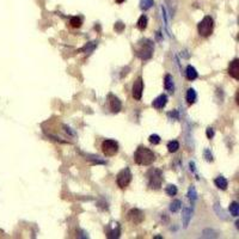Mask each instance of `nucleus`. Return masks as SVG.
<instances>
[{
    "label": "nucleus",
    "mask_w": 239,
    "mask_h": 239,
    "mask_svg": "<svg viewBox=\"0 0 239 239\" xmlns=\"http://www.w3.org/2000/svg\"><path fill=\"white\" fill-rule=\"evenodd\" d=\"M134 160L137 165L148 166L156 160V156L149 148L145 146H140V147H137V149L134 153Z\"/></svg>",
    "instance_id": "1"
},
{
    "label": "nucleus",
    "mask_w": 239,
    "mask_h": 239,
    "mask_svg": "<svg viewBox=\"0 0 239 239\" xmlns=\"http://www.w3.org/2000/svg\"><path fill=\"white\" fill-rule=\"evenodd\" d=\"M153 54V43L149 40H141L139 42V46L136 48V55L142 60H148L151 59Z\"/></svg>",
    "instance_id": "2"
},
{
    "label": "nucleus",
    "mask_w": 239,
    "mask_h": 239,
    "mask_svg": "<svg viewBox=\"0 0 239 239\" xmlns=\"http://www.w3.org/2000/svg\"><path fill=\"white\" fill-rule=\"evenodd\" d=\"M213 28H214V23H213V18L209 16H206L197 25L198 34L203 37L210 36V34L213 32Z\"/></svg>",
    "instance_id": "3"
},
{
    "label": "nucleus",
    "mask_w": 239,
    "mask_h": 239,
    "mask_svg": "<svg viewBox=\"0 0 239 239\" xmlns=\"http://www.w3.org/2000/svg\"><path fill=\"white\" fill-rule=\"evenodd\" d=\"M163 183V172L158 169H153L148 172V185L152 189H159Z\"/></svg>",
    "instance_id": "4"
},
{
    "label": "nucleus",
    "mask_w": 239,
    "mask_h": 239,
    "mask_svg": "<svg viewBox=\"0 0 239 239\" xmlns=\"http://www.w3.org/2000/svg\"><path fill=\"white\" fill-rule=\"evenodd\" d=\"M102 152L105 157H114L118 152V144L115 140L107 139L102 142Z\"/></svg>",
    "instance_id": "5"
},
{
    "label": "nucleus",
    "mask_w": 239,
    "mask_h": 239,
    "mask_svg": "<svg viewBox=\"0 0 239 239\" xmlns=\"http://www.w3.org/2000/svg\"><path fill=\"white\" fill-rule=\"evenodd\" d=\"M132 177H133V176H132V172H130L129 168H124L117 175L116 183H117V185L121 188V189H124V188H127L129 185V183L132 182Z\"/></svg>",
    "instance_id": "6"
},
{
    "label": "nucleus",
    "mask_w": 239,
    "mask_h": 239,
    "mask_svg": "<svg viewBox=\"0 0 239 239\" xmlns=\"http://www.w3.org/2000/svg\"><path fill=\"white\" fill-rule=\"evenodd\" d=\"M142 92H144V80L141 77H139L133 84V89H132L133 98L135 100H140L142 97Z\"/></svg>",
    "instance_id": "7"
},
{
    "label": "nucleus",
    "mask_w": 239,
    "mask_h": 239,
    "mask_svg": "<svg viewBox=\"0 0 239 239\" xmlns=\"http://www.w3.org/2000/svg\"><path fill=\"white\" fill-rule=\"evenodd\" d=\"M121 233V227L117 222H111L107 225L105 227V234L108 238H118Z\"/></svg>",
    "instance_id": "8"
},
{
    "label": "nucleus",
    "mask_w": 239,
    "mask_h": 239,
    "mask_svg": "<svg viewBox=\"0 0 239 239\" xmlns=\"http://www.w3.org/2000/svg\"><path fill=\"white\" fill-rule=\"evenodd\" d=\"M144 218H145L144 213H142L140 209H137V208H134V209H132V210L128 213V219H129L133 224H135V225L141 224V222L144 221Z\"/></svg>",
    "instance_id": "9"
},
{
    "label": "nucleus",
    "mask_w": 239,
    "mask_h": 239,
    "mask_svg": "<svg viewBox=\"0 0 239 239\" xmlns=\"http://www.w3.org/2000/svg\"><path fill=\"white\" fill-rule=\"evenodd\" d=\"M108 98H109V103H110V110H111L112 112H115V114L120 112V110L122 109L121 100H120L116 96L112 95V93H110V95L108 96Z\"/></svg>",
    "instance_id": "10"
},
{
    "label": "nucleus",
    "mask_w": 239,
    "mask_h": 239,
    "mask_svg": "<svg viewBox=\"0 0 239 239\" xmlns=\"http://www.w3.org/2000/svg\"><path fill=\"white\" fill-rule=\"evenodd\" d=\"M228 74L231 75L233 79H235V80L239 79V60L238 59L233 60L230 64V66H228Z\"/></svg>",
    "instance_id": "11"
},
{
    "label": "nucleus",
    "mask_w": 239,
    "mask_h": 239,
    "mask_svg": "<svg viewBox=\"0 0 239 239\" xmlns=\"http://www.w3.org/2000/svg\"><path fill=\"white\" fill-rule=\"evenodd\" d=\"M166 103H168V96H166V95H160L159 97H157V98L153 100L152 105H153V108L160 110V109H163V108L166 105Z\"/></svg>",
    "instance_id": "12"
},
{
    "label": "nucleus",
    "mask_w": 239,
    "mask_h": 239,
    "mask_svg": "<svg viewBox=\"0 0 239 239\" xmlns=\"http://www.w3.org/2000/svg\"><path fill=\"white\" fill-rule=\"evenodd\" d=\"M185 77H186V79H188V80H190V81H193V80L197 79L198 74H197V72H196L195 67H193L191 65L188 66V67H186V69H185Z\"/></svg>",
    "instance_id": "13"
},
{
    "label": "nucleus",
    "mask_w": 239,
    "mask_h": 239,
    "mask_svg": "<svg viewBox=\"0 0 239 239\" xmlns=\"http://www.w3.org/2000/svg\"><path fill=\"white\" fill-rule=\"evenodd\" d=\"M214 183H215V185L219 188V189H221V190H226V189H227L228 182H227V179H226L225 177H222V176H219V177H217L215 181H214Z\"/></svg>",
    "instance_id": "14"
},
{
    "label": "nucleus",
    "mask_w": 239,
    "mask_h": 239,
    "mask_svg": "<svg viewBox=\"0 0 239 239\" xmlns=\"http://www.w3.org/2000/svg\"><path fill=\"white\" fill-rule=\"evenodd\" d=\"M182 219H183V225L184 227H186L189 225V221L191 219V209L188 208V207H184L183 209V214H182Z\"/></svg>",
    "instance_id": "15"
},
{
    "label": "nucleus",
    "mask_w": 239,
    "mask_h": 239,
    "mask_svg": "<svg viewBox=\"0 0 239 239\" xmlns=\"http://www.w3.org/2000/svg\"><path fill=\"white\" fill-rule=\"evenodd\" d=\"M164 87H165V90H168L169 92H173V78H172V75H170V74L165 75Z\"/></svg>",
    "instance_id": "16"
},
{
    "label": "nucleus",
    "mask_w": 239,
    "mask_h": 239,
    "mask_svg": "<svg viewBox=\"0 0 239 239\" xmlns=\"http://www.w3.org/2000/svg\"><path fill=\"white\" fill-rule=\"evenodd\" d=\"M196 98H197V95L195 92L194 89H188L186 91V100L189 104H194L196 102Z\"/></svg>",
    "instance_id": "17"
},
{
    "label": "nucleus",
    "mask_w": 239,
    "mask_h": 239,
    "mask_svg": "<svg viewBox=\"0 0 239 239\" xmlns=\"http://www.w3.org/2000/svg\"><path fill=\"white\" fill-rule=\"evenodd\" d=\"M147 23H148V18H147V16L142 15V16L139 18V20H137V28H139V30L144 31V30L147 28Z\"/></svg>",
    "instance_id": "18"
},
{
    "label": "nucleus",
    "mask_w": 239,
    "mask_h": 239,
    "mask_svg": "<svg viewBox=\"0 0 239 239\" xmlns=\"http://www.w3.org/2000/svg\"><path fill=\"white\" fill-rule=\"evenodd\" d=\"M178 148H179V142H178V141H176V140L170 141V142L168 144V149H169V152H170V153L177 152Z\"/></svg>",
    "instance_id": "19"
},
{
    "label": "nucleus",
    "mask_w": 239,
    "mask_h": 239,
    "mask_svg": "<svg viewBox=\"0 0 239 239\" xmlns=\"http://www.w3.org/2000/svg\"><path fill=\"white\" fill-rule=\"evenodd\" d=\"M188 197H189V200L191 201V202L194 203L196 198H197V193H196V189H195V186H190L189 188V191H188Z\"/></svg>",
    "instance_id": "20"
},
{
    "label": "nucleus",
    "mask_w": 239,
    "mask_h": 239,
    "mask_svg": "<svg viewBox=\"0 0 239 239\" xmlns=\"http://www.w3.org/2000/svg\"><path fill=\"white\" fill-rule=\"evenodd\" d=\"M69 24L73 28H80L81 24H83V20H81L80 17H72L71 20H69Z\"/></svg>",
    "instance_id": "21"
},
{
    "label": "nucleus",
    "mask_w": 239,
    "mask_h": 239,
    "mask_svg": "<svg viewBox=\"0 0 239 239\" xmlns=\"http://www.w3.org/2000/svg\"><path fill=\"white\" fill-rule=\"evenodd\" d=\"M181 207H182V202L179 200H175L173 202L171 203V206H170V210L172 212V213H176V212H178L179 209H181Z\"/></svg>",
    "instance_id": "22"
},
{
    "label": "nucleus",
    "mask_w": 239,
    "mask_h": 239,
    "mask_svg": "<svg viewBox=\"0 0 239 239\" xmlns=\"http://www.w3.org/2000/svg\"><path fill=\"white\" fill-rule=\"evenodd\" d=\"M230 213L233 217H238L239 215V205L237 202H232L230 205Z\"/></svg>",
    "instance_id": "23"
},
{
    "label": "nucleus",
    "mask_w": 239,
    "mask_h": 239,
    "mask_svg": "<svg viewBox=\"0 0 239 239\" xmlns=\"http://www.w3.org/2000/svg\"><path fill=\"white\" fill-rule=\"evenodd\" d=\"M177 186L176 185H173V184H170V185H168L166 186V194L169 195V196H175L176 194H177Z\"/></svg>",
    "instance_id": "24"
},
{
    "label": "nucleus",
    "mask_w": 239,
    "mask_h": 239,
    "mask_svg": "<svg viewBox=\"0 0 239 239\" xmlns=\"http://www.w3.org/2000/svg\"><path fill=\"white\" fill-rule=\"evenodd\" d=\"M140 7L142 10H148L151 6L153 5V0H141V3H140Z\"/></svg>",
    "instance_id": "25"
},
{
    "label": "nucleus",
    "mask_w": 239,
    "mask_h": 239,
    "mask_svg": "<svg viewBox=\"0 0 239 239\" xmlns=\"http://www.w3.org/2000/svg\"><path fill=\"white\" fill-rule=\"evenodd\" d=\"M149 142L151 144H153V145H158L159 142H160V136L159 135H157V134H153V135H151L149 136Z\"/></svg>",
    "instance_id": "26"
},
{
    "label": "nucleus",
    "mask_w": 239,
    "mask_h": 239,
    "mask_svg": "<svg viewBox=\"0 0 239 239\" xmlns=\"http://www.w3.org/2000/svg\"><path fill=\"white\" fill-rule=\"evenodd\" d=\"M205 158L207 161H213V156L209 152V149H205Z\"/></svg>",
    "instance_id": "27"
},
{
    "label": "nucleus",
    "mask_w": 239,
    "mask_h": 239,
    "mask_svg": "<svg viewBox=\"0 0 239 239\" xmlns=\"http://www.w3.org/2000/svg\"><path fill=\"white\" fill-rule=\"evenodd\" d=\"M206 134H207V137H208V139H213V137H214V129L210 128V127L207 128Z\"/></svg>",
    "instance_id": "28"
},
{
    "label": "nucleus",
    "mask_w": 239,
    "mask_h": 239,
    "mask_svg": "<svg viewBox=\"0 0 239 239\" xmlns=\"http://www.w3.org/2000/svg\"><path fill=\"white\" fill-rule=\"evenodd\" d=\"M123 29H124V24H122V23H120V22L115 24V30H116V31L121 32Z\"/></svg>",
    "instance_id": "29"
},
{
    "label": "nucleus",
    "mask_w": 239,
    "mask_h": 239,
    "mask_svg": "<svg viewBox=\"0 0 239 239\" xmlns=\"http://www.w3.org/2000/svg\"><path fill=\"white\" fill-rule=\"evenodd\" d=\"M168 115H169L170 117H175L176 120H177V118H178V112H177V111H170V112H169V114H168Z\"/></svg>",
    "instance_id": "30"
},
{
    "label": "nucleus",
    "mask_w": 239,
    "mask_h": 239,
    "mask_svg": "<svg viewBox=\"0 0 239 239\" xmlns=\"http://www.w3.org/2000/svg\"><path fill=\"white\" fill-rule=\"evenodd\" d=\"M190 170L195 171V164H194V163H190Z\"/></svg>",
    "instance_id": "31"
},
{
    "label": "nucleus",
    "mask_w": 239,
    "mask_h": 239,
    "mask_svg": "<svg viewBox=\"0 0 239 239\" xmlns=\"http://www.w3.org/2000/svg\"><path fill=\"white\" fill-rule=\"evenodd\" d=\"M123 1H124V0H116V3H117V4H122Z\"/></svg>",
    "instance_id": "32"
}]
</instances>
